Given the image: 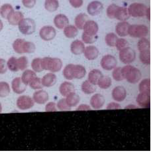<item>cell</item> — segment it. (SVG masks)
I'll return each mask as SVG.
<instances>
[{"label": "cell", "mask_w": 154, "mask_h": 155, "mask_svg": "<svg viewBox=\"0 0 154 155\" xmlns=\"http://www.w3.org/2000/svg\"><path fill=\"white\" fill-rule=\"evenodd\" d=\"M35 46L33 42L26 41L23 40L20 46L21 53L33 52L35 51Z\"/></svg>", "instance_id": "27"}, {"label": "cell", "mask_w": 154, "mask_h": 155, "mask_svg": "<svg viewBox=\"0 0 154 155\" xmlns=\"http://www.w3.org/2000/svg\"><path fill=\"white\" fill-rule=\"evenodd\" d=\"M56 75L52 73H48L45 74L41 79L43 86L49 87L54 85L56 81Z\"/></svg>", "instance_id": "25"}, {"label": "cell", "mask_w": 154, "mask_h": 155, "mask_svg": "<svg viewBox=\"0 0 154 155\" xmlns=\"http://www.w3.org/2000/svg\"><path fill=\"white\" fill-rule=\"evenodd\" d=\"M53 22L55 26L59 29L63 28L67 26L69 23L67 16L61 14H58L55 16Z\"/></svg>", "instance_id": "14"}, {"label": "cell", "mask_w": 154, "mask_h": 155, "mask_svg": "<svg viewBox=\"0 0 154 155\" xmlns=\"http://www.w3.org/2000/svg\"><path fill=\"white\" fill-rule=\"evenodd\" d=\"M14 11L11 5L6 4L2 5L0 8V14L3 18H7L9 15Z\"/></svg>", "instance_id": "37"}, {"label": "cell", "mask_w": 154, "mask_h": 155, "mask_svg": "<svg viewBox=\"0 0 154 155\" xmlns=\"http://www.w3.org/2000/svg\"><path fill=\"white\" fill-rule=\"evenodd\" d=\"M150 82L149 78H145L142 80L139 84L140 92L150 94Z\"/></svg>", "instance_id": "34"}, {"label": "cell", "mask_w": 154, "mask_h": 155, "mask_svg": "<svg viewBox=\"0 0 154 155\" xmlns=\"http://www.w3.org/2000/svg\"><path fill=\"white\" fill-rule=\"evenodd\" d=\"M119 57L122 63L129 64L135 60L136 53L132 48L128 46L119 51Z\"/></svg>", "instance_id": "6"}, {"label": "cell", "mask_w": 154, "mask_h": 155, "mask_svg": "<svg viewBox=\"0 0 154 155\" xmlns=\"http://www.w3.org/2000/svg\"><path fill=\"white\" fill-rule=\"evenodd\" d=\"M7 65L9 69L11 71L16 72L19 70L17 64V58L15 57L10 58L8 60Z\"/></svg>", "instance_id": "43"}, {"label": "cell", "mask_w": 154, "mask_h": 155, "mask_svg": "<svg viewBox=\"0 0 154 155\" xmlns=\"http://www.w3.org/2000/svg\"><path fill=\"white\" fill-rule=\"evenodd\" d=\"M44 6L45 8L50 12L56 10L59 6L58 0H45Z\"/></svg>", "instance_id": "35"}, {"label": "cell", "mask_w": 154, "mask_h": 155, "mask_svg": "<svg viewBox=\"0 0 154 155\" xmlns=\"http://www.w3.org/2000/svg\"><path fill=\"white\" fill-rule=\"evenodd\" d=\"M118 7V6L114 4L109 5L106 10L107 16L110 18H114L115 13Z\"/></svg>", "instance_id": "47"}, {"label": "cell", "mask_w": 154, "mask_h": 155, "mask_svg": "<svg viewBox=\"0 0 154 155\" xmlns=\"http://www.w3.org/2000/svg\"><path fill=\"white\" fill-rule=\"evenodd\" d=\"M103 75L101 71L97 69L90 71L88 74V81L94 85L97 84L98 82Z\"/></svg>", "instance_id": "26"}, {"label": "cell", "mask_w": 154, "mask_h": 155, "mask_svg": "<svg viewBox=\"0 0 154 155\" xmlns=\"http://www.w3.org/2000/svg\"><path fill=\"white\" fill-rule=\"evenodd\" d=\"M56 35V31L51 26H43L40 30L39 35L41 38L44 41H50L53 39Z\"/></svg>", "instance_id": "9"}, {"label": "cell", "mask_w": 154, "mask_h": 155, "mask_svg": "<svg viewBox=\"0 0 154 155\" xmlns=\"http://www.w3.org/2000/svg\"><path fill=\"white\" fill-rule=\"evenodd\" d=\"M45 109L47 111H53L56 110L55 104L53 102H50L46 106Z\"/></svg>", "instance_id": "53"}, {"label": "cell", "mask_w": 154, "mask_h": 155, "mask_svg": "<svg viewBox=\"0 0 154 155\" xmlns=\"http://www.w3.org/2000/svg\"><path fill=\"white\" fill-rule=\"evenodd\" d=\"M12 87L14 91L17 94H21L26 90V86L20 77L14 78L11 83Z\"/></svg>", "instance_id": "15"}, {"label": "cell", "mask_w": 154, "mask_h": 155, "mask_svg": "<svg viewBox=\"0 0 154 155\" xmlns=\"http://www.w3.org/2000/svg\"><path fill=\"white\" fill-rule=\"evenodd\" d=\"M121 107L120 105L116 103L111 102L108 104L107 107V109H120Z\"/></svg>", "instance_id": "54"}, {"label": "cell", "mask_w": 154, "mask_h": 155, "mask_svg": "<svg viewBox=\"0 0 154 155\" xmlns=\"http://www.w3.org/2000/svg\"><path fill=\"white\" fill-rule=\"evenodd\" d=\"M3 23L2 21L0 20V31H1L3 28Z\"/></svg>", "instance_id": "57"}, {"label": "cell", "mask_w": 154, "mask_h": 155, "mask_svg": "<svg viewBox=\"0 0 154 155\" xmlns=\"http://www.w3.org/2000/svg\"><path fill=\"white\" fill-rule=\"evenodd\" d=\"M71 52L75 55H79L84 52L85 49L83 43L80 40H75L73 41L71 45Z\"/></svg>", "instance_id": "19"}, {"label": "cell", "mask_w": 154, "mask_h": 155, "mask_svg": "<svg viewBox=\"0 0 154 155\" xmlns=\"http://www.w3.org/2000/svg\"><path fill=\"white\" fill-rule=\"evenodd\" d=\"M18 28L23 34L30 35L35 30V23L33 20L30 18L22 19L18 24Z\"/></svg>", "instance_id": "5"}, {"label": "cell", "mask_w": 154, "mask_h": 155, "mask_svg": "<svg viewBox=\"0 0 154 155\" xmlns=\"http://www.w3.org/2000/svg\"><path fill=\"white\" fill-rule=\"evenodd\" d=\"M65 99L67 104L70 107L75 106L78 104L79 101L78 95L74 92L69 94L66 96Z\"/></svg>", "instance_id": "33"}, {"label": "cell", "mask_w": 154, "mask_h": 155, "mask_svg": "<svg viewBox=\"0 0 154 155\" xmlns=\"http://www.w3.org/2000/svg\"><path fill=\"white\" fill-rule=\"evenodd\" d=\"M105 102L103 96L99 94H96L91 97L90 103L92 107L95 109H98L101 107Z\"/></svg>", "instance_id": "18"}, {"label": "cell", "mask_w": 154, "mask_h": 155, "mask_svg": "<svg viewBox=\"0 0 154 155\" xmlns=\"http://www.w3.org/2000/svg\"><path fill=\"white\" fill-rule=\"evenodd\" d=\"M57 106L59 109L62 110H67L70 109V107L67 104L66 99H63L58 102Z\"/></svg>", "instance_id": "48"}, {"label": "cell", "mask_w": 154, "mask_h": 155, "mask_svg": "<svg viewBox=\"0 0 154 155\" xmlns=\"http://www.w3.org/2000/svg\"><path fill=\"white\" fill-rule=\"evenodd\" d=\"M28 61L27 58L25 56H22L17 59V64L19 70L23 71L27 67Z\"/></svg>", "instance_id": "42"}, {"label": "cell", "mask_w": 154, "mask_h": 155, "mask_svg": "<svg viewBox=\"0 0 154 155\" xmlns=\"http://www.w3.org/2000/svg\"><path fill=\"white\" fill-rule=\"evenodd\" d=\"M2 109V107H1V105L0 103V112L1 111Z\"/></svg>", "instance_id": "58"}, {"label": "cell", "mask_w": 154, "mask_h": 155, "mask_svg": "<svg viewBox=\"0 0 154 155\" xmlns=\"http://www.w3.org/2000/svg\"><path fill=\"white\" fill-rule=\"evenodd\" d=\"M7 70L6 61L4 59L0 58V74L5 73Z\"/></svg>", "instance_id": "51"}, {"label": "cell", "mask_w": 154, "mask_h": 155, "mask_svg": "<svg viewBox=\"0 0 154 155\" xmlns=\"http://www.w3.org/2000/svg\"><path fill=\"white\" fill-rule=\"evenodd\" d=\"M136 101L138 105L142 107H149L150 104V94L141 93L138 95Z\"/></svg>", "instance_id": "21"}, {"label": "cell", "mask_w": 154, "mask_h": 155, "mask_svg": "<svg viewBox=\"0 0 154 155\" xmlns=\"http://www.w3.org/2000/svg\"><path fill=\"white\" fill-rule=\"evenodd\" d=\"M23 5L26 7L31 8L33 7L36 3V0H22Z\"/></svg>", "instance_id": "50"}, {"label": "cell", "mask_w": 154, "mask_h": 155, "mask_svg": "<svg viewBox=\"0 0 154 155\" xmlns=\"http://www.w3.org/2000/svg\"><path fill=\"white\" fill-rule=\"evenodd\" d=\"M17 104L18 107L19 109L22 110H25L32 107L34 104V102L30 97L23 95L18 98Z\"/></svg>", "instance_id": "11"}, {"label": "cell", "mask_w": 154, "mask_h": 155, "mask_svg": "<svg viewBox=\"0 0 154 155\" xmlns=\"http://www.w3.org/2000/svg\"><path fill=\"white\" fill-rule=\"evenodd\" d=\"M41 61L42 59L40 58H36L32 60L31 66L34 71L40 72L43 70L42 66Z\"/></svg>", "instance_id": "40"}, {"label": "cell", "mask_w": 154, "mask_h": 155, "mask_svg": "<svg viewBox=\"0 0 154 155\" xmlns=\"http://www.w3.org/2000/svg\"><path fill=\"white\" fill-rule=\"evenodd\" d=\"M87 19L88 16L86 14L80 13L77 15L75 19V25L79 29H82Z\"/></svg>", "instance_id": "29"}, {"label": "cell", "mask_w": 154, "mask_h": 155, "mask_svg": "<svg viewBox=\"0 0 154 155\" xmlns=\"http://www.w3.org/2000/svg\"><path fill=\"white\" fill-rule=\"evenodd\" d=\"M147 19L149 20H150V8H147V11L146 15Z\"/></svg>", "instance_id": "56"}, {"label": "cell", "mask_w": 154, "mask_h": 155, "mask_svg": "<svg viewBox=\"0 0 154 155\" xmlns=\"http://www.w3.org/2000/svg\"><path fill=\"white\" fill-rule=\"evenodd\" d=\"M71 5L76 8L81 7L83 3V0H69Z\"/></svg>", "instance_id": "52"}, {"label": "cell", "mask_w": 154, "mask_h": 155, "mask_svg": "<svg viewBox=\"0 0 154 155\" xmlns=\"http://www.w3.org/2000/svg\"><path fill=\"white\" fill-rule=\"evenodd\" d=\"M99 51L95 46L90 45L85 48L84 53L86 58L88 60H93L96 58L99 54Z\"/></svg>", "instance_id": "16"}, {"label": "cell", "mask_w": 154, "mask_h": 155, "mask_svg": "<svg viewBox=\"0 0 154 155\" xmlns=\"http://www.w3.org/2000/svg\"><path fill=\"white\" fill-rule=\"evenodd\" d=\"M130 25L127 22L123 21L118 23L115 28L117 34L121 37H125L128 35V29Z\"/></svg>", "instance_id": "17"}, {"label": "cell", "mask_w": 154, "mask_h": 155, "mask_svg": "<svg viewBox=\"0 0 154 155\" xmlns=\"http://www.w3.org/2000/svg\"><path fill=\"white\" fill-rule=\"evenodd\" d=\"M88 80H85L82 83L81 88L82 91L86 94H91L94 93L96 90L94 86Z\"/></svg>", "instance_id": "36"}, {"label": "cell", "mask_w": 154, "mask_h": 155, "mask_svg": "<svg viewBox=\"0 0 154 155\" xmlns=\"http://www.w3.org/2000/svg\"><path fill=\"white\" fill-rule=\"evenodd\" d=\"M41 65L43 70L56 72L61 70L63 64L59 58L46 57L42 59Z\"/></svg>", "instance_id": "3"}, {"label": "cell", "mask_w": 154, "mask_h": 155, "mask_svg": "<svg viewBox=\"0 0 154 155\" xmlns=\"http://www.w3.org/2000/svg\"><path fill=\"white\" fill-rule=\"evenodd\" d=\"M115 46L119 51L128 46L127 40L123 38H118L116 43Z\"/></svg>", "instance_id": "46"}, {"label": "cell", "mask_w": 154, "mask_h": 155, "mask_svg": "<svg viewBox=\"0 0 154 155\" xmlns=\"http://www.w3.org/2000/svg\"><path fill=\"white\" fill-rule=\"evenodd\" d=\"M31 88L34 89H41L43 87L41 79L37 77L33 78L29 83Z\"/></svg>", "instance_id": "45"}, {"label": "cell", "mask_w": 154, "mask_h": 155, "mask_svg": "<svg viewBox=\"0 0 154 155\" xmlns=\"http://www.w3.org/2000/svg\"><path fill=\"white\" fill-rule=\"evenodd\" d=\"M86 73L84 67L81 65L69 64L64 68L63 74L66 79L71 80L73 79H80L83 78Z\"/></svg>", "instance_id": "1"}, {"label": "cell", "mask_w": 154, "mask_h": 155, "mask_svg": "<svg viewBox=\"0 0 154 155\" xmlns=\"http://www.w3.org/2000/svg\"><path fill=\"white\" fill-rule=\"evenodd\" d=\"M128 9L130 16L136 17L145 15L147 8L143 4L134 3L130 5Z\"/></svg>", "instance_id": "7"}, {"label": "cell", "mask_w": 154, "mask_h": 155, "mask_svg": "<svg viewBox=\"0 0 154 155\" xmlns=\"http://www.w3.org/2000/svg\"><path fill=\"white\" fill-rule=\"evenodd\" d=\"M137 46L140 52L150 51V43L145 37L142 38L138 41Z\"/></svg>", "instance_id": "28"}, {"label": "cell", "mask_w": 154, "mask_h": 155, "mask_svg": "<svg viewBox=\"0 0 154 155\" xmlns=\"http://www.w3.org/2000/svg\"><path fill=\"white\" fill-rule=\"evenodd\" d=\"M130 16L127 8L118 6L115 13L114 18L119 20L124 21L127 19Z\"/></svg>", "instance_id": "22"}, {"label": "cell", "mask_w": 154, "mask_h": 155, "mask_svg": "<svg viewBox=\"0 0 154 155\" xmlns=\"http://www.w3.org/2000/svg\"><path fill=\"white\" fill-rule=\"evenodd\" d=\"M37 77L35 73L30 70L25 71L22 74L21 80L26 85L28 84L30 81L34 78Z\"/></svg>", "instance_id": "30"}, {"label": "cell", "mask_w": 154, "mask_h": 155, "mask_svg": "<svg viewBox=\"0 0 154 155\" xmlns=\"http://www.w3.org/2000/svg\"><path fill=\"white\" fill-rule=\"evenodd\" d=\"M85 34L91 36H95L98 30L97 23L92 20H87L85 23L83 29Z\"/></svg>", "instance_id": "10"}, {"label": "cell", "mask_w": 154, "mask_h": 155, "mask_svg": "<svg viewBox=\"0 0 154 155\" xmlns=\"http://www.w3.org/2000/svg\"><path fill=\"white\" fill-rule=\"evenodd\" d=\"M150 51L140 52V59L143 64L149 65L150 63Z\"/></svg>", "instance_id": "41"}, {"label": "cell", "mask_w": 154, "mask_h": 155, "mask_svg": "<svg viewBox=\"0 0 154 155\" xmlns=\"http://www.w3.org/2000/svg\"><path fill=\"white\" fill-rule=\"evenodd\" d=\"M10 92L9 84L5 82H0V97H4L8 95Z\"/></svg>", "instance_id": "39"}, {"label": "cell", "mask_w": 154, "mask_h": 155, "mask_svg": "<svg viewBox=\"0 0 154 155\" xmlns=\"http://www.w3.org/2000/svg\"><path fill=\"white\" fill-rule=\"evenodd\" d=\"M126 91L125 88L122 86H117L114 87L112 92V96L115 101H121L126 97Z\"/></svg>", "instance_id": "13"}, {"label": "cell", "mask_w": 154, "mask_h": 155, "mask_svg": "<svg viewBox=\"0 0 154 155\" xmlns=\"http://www.w3.org/2000/svg\"><path fill=\"white\" fill-rule=\"evenodd\" d=\"M24 16L20 12H11L8 16L7 19L9 23L12 25H16L23 19Z\"/></svg>", "instance_id": "24"}, {"label": "cell", "mask_w": 154, "mask_h": 155, "mask_svg": "<svg viewBox=\"0 0 154 155\" xmlns=\"http://www.w3.org/2000/svg\"><path fill=\"white\" fill-rule=\"evenodd\" d=\"M111 84V79L110 77L103 75L98 81L97 84L101 88L106 89L109 88Z\"/></svg>", "instance_id": "32"}, {"label": "cell", "mask_w": 154, "mask_h": 155, "mask_svg": "<svg viewBox=\"0 0 154 155\" xmlns=\"http://www.w3.org/2000/svg\"><path fill=\"white\" fill-rule=\"evenodd\" d=\"M33 98L37 103L40 104H43L48 100V95L47 93L44 91H38L34 94Z\"/></svg>", "instance_id": "23"}, {"label": "cell", "mask_w": 154, "mask_h": 155, "mask_svg": "<svg viewBox=\"0 0 154 155\" xmlns=\"http://www.w3.org/2000/svg\"><path fill=\"white\" fill-rule=\"evenodd\" d=\"M148 33V27L143 25H130L128 29V35L134 38L145 37Z\"/></svg>", "instance_id": "4"}, {"label": "cell", "mask_w": 154, "mask_h": 155, "mask_svg": "<svg viewBox=\"0 0 154 155\" xmlns=\"http://www.w3.org/2000/svg\"><path fill=\"white\" fill-rule=\"evenodd\" d=\"M64 33L68 38H73L78 35V31L77 28L73 25H67L64 29Z\"/></svg>", "instance_id": "31"}, {"label": "cell", "mask_w": 154, "mask_h": 155, "mask_svg": "<svg viewBox=\"0 0 154 155\" xmlns=\"http://www.w3.org/2000/svg\"><path fill=\"white\" fill-rule=\"evenodd\" d=\"M121 72L124 79L132 84L137 83L142 77L140 71L138 68L130 65L122 68Z\"/></svg>", "instance_id": "2"}, {"label": "cell", "mask_w": 154, "mask_h": 155, "mask_svg": "<svg viewBox=\"0 0 154 155\" xmlns=\"http://www.w3.org/2000/svg\"><path fill=\"white\" fill-rule=\"evenodd\" d=\"M101 67L104 69L110 71L114 68L117 64L116 58L113 56L107 54L104 56L100 61Z\"/></svg>", "instance_id": "8"}, {"label": "cell", "mask_w": 154, "mask_h": 155, "mask_svg": "<svg viewBox=\"0 0 154 155\" xmlns=\"http://www.w3.org/2000/svg\"><path fill=\"white\" fill-rule=\"evenodd\" d=\"M121 68L120 67H115L112 72L113 78L116 81H120L124 79L122 73Z\"/></svg>", "instance_id": "44"}, {"label": "cell", "mask_w": 154, "mask_h": 155, "mask_svg": "<svg viewBox=\"0 0 154 155\" xmlns=\"http://www.w3.org/2000/svg\"><path fill=\"white\" fill-rule=\"evenodd\" d=\"M118 39L117 35L114 33H109L106 35L105 41L106 44L110 47L115 46L116 43Z\"/></svg>", "instance_id": "38"}, {"label": "cell", "mask_w": 154, "mask_h": 155, "mask_svg": "<svg viewBox=\"0 0 154 155\" xmlns=\"http://www.w3.org/2000/svg\"><path fill=\"white\" fill-rule=\"evenodd\" d=\"M59 91L62 95L66 97L69 94L74 92L75 88L72 83L69 82L65 81L60 85Z\"/></svg>", "instance_id": "20"}, {"label": "cell", "mask_w": 154, "mask_h": 155, "mask_svg": "<svg viewBox=\"0 0 154 155\" xmlns=\"http://www.w3.org/2000/svg\"><path fill=\"white\" fill-rule=\"evenodd\" d=\"M103 5L101 2L98 1H93L88 5L87 11L89 15L94 16L99 13Z\"/></svg>", "instance_id": "12"}, {"label": "cell", "mask_w": 154, "mask_h": 155, "mask_svg": "<svg viewBox=\"0 0 154 155\" xmlns=\"http://www.w3.org/2000/svg\"><path fill=\"white\" fill-rule=\"evenodd\" d=\"M82 38L83 41L86 44H92L96 40L95 36H91L83 33Z\"/></svg>", "instance_id": "49"}, {"label": "cell", "mask_w": 154, "mask_h": 155, "mask_svg": "<svg viewBox=\"0 0 154 155\" xmlns=\"http://www.w3.org/2000/svg\"><path fill=\"white\" fill-rule=\"evenodd\" d=\"M78 110H88L91 109L90 107L87 105L82 104L79 106L78 108Z\"/></svg>", "instance_id": "55"}]
</instances>
